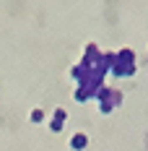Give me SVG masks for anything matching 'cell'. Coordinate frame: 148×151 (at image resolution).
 I'll use <instances>...</instances> for the list:
<instances>
[{"label":"cell","instance_id":"obj_1","mask_svg":"<svg viewBox=\"0 0 148 151\" xmlns=\"http://www.w3.org/2000/svg\"><path fill=\"white\" fill-rule=\"evenodd\" d=\"M73 143H75L73 149H83V143H86V138H83V136H75V141H73Z\"/></svg>","mask_w":148,"mask_h":151}]
</instances>
